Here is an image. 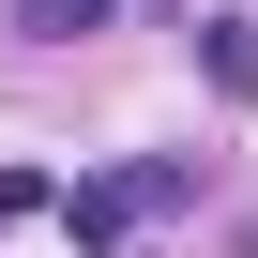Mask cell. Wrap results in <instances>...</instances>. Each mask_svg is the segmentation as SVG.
Here are the masks:
<instances>
[{"mask_svg": "<svg viewBox=\"0 0 258 258\" xmlns=\"http://www.w3.org/2000/svg\"><path fill=\"white\" fill-rule=\"evenodd\" d=\"M198 76H213V91L243 106V91H258V46H243V31H198Z\"/></svg>", "mask_w": 258, "mask_h": 258, "instance_id": "1", "label": "cell"}]
</instances>
